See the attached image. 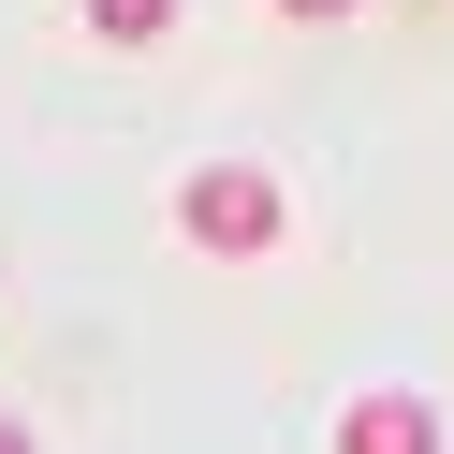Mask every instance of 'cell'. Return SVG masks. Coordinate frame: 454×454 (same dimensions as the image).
Masks as SVG:
<instances>
[{
    "label": "cell",
    "instance_id": "5",
    "mask_svg": "<svg viewBox=\"0 0 454 454\" xmlns=\"http://www.w3.org/2000/svg\"><path fill=\"white\" fill-rule=\"evenodd\" d=\"M0 454H30V425H15V411H0Z\"/></svg>",
    "mask_w": 454,
    "mask_h": 454
},
{
    "label": "cell",
    "instance_id": "2",
    "mask_svg": "<svg viewBox=\"0 0 454 454\" xmlns=\"http://www.w3.org/2000/svg\"><path fill=\"white\" fill-rule=\"evenodd\" d=\"M337 454H440V411H425V395H352Z\"/></svg>",
    "mask_w": 454,
    "mask_h": 454
},
{
    "label": "cell",
    "instance_id": "1",
    "mask_svg": "<svg viewBox=\"0 0 454 454\" xmlns=\"http://www.w3.org/2000/svg\"><path fill=\"white\" fill-rule=\"evenodd\" d=\"M278 220H294V191H278L264 161H206V176L176 191V235H191V249H220V264L278 249Z\"/></svg>",
    "mask_w": 454,
    "mask_h": 454
},
{
    "label": "cell",
    "instance_id": "3",
    "mask_svg": "<svg viewBox=\"0 0 454 454\" xmlns=\"http://www.w3.org/2000/svg\"><path fill=\"white\" fill-rule=\"evenodd\" d=\"M89 30H103V44H161V30H176V0H89Z\"/></svg>",
    "mask_w": 454,
    "mask_h": 454
},
{
    "label": "cell",
    "instance_id": "4",
    "mask_svg": "<svg viewBox=\"0 0 454 454\" xmlns=\"http://www.w3.org/2000/svg\"><path fill=\"white\" fill-rule=\"evenodd\" d=\"M278 15H352V0H278Z\"/></svg>",
    "mask_w": 454,
    "mask_h": 454
}]
</instances>
